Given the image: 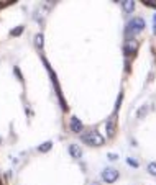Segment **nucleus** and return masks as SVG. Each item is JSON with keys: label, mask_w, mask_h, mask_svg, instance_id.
Segmentation results:
<instances>
[{"label": "nucleus", "mask_w": 156, "mask_h": 185, "mask_svg": "<svg viewBox=\"0 0 156 185\" xmlns=\"http://www.w3.org/2000/svg\"><path fill=\"white\" fill-rule=\"evenodd\" d=\"M82 141L86 144H91V146H102L104 144V138L102 134H99L97 131H91L87 134H82Z\"/></svg>", "instance_id": "obj_1"}, {"label": "nucleus", "mask_w": 156, "mask_h": 185, "mask_svg": "<svg viewBox=\"0 0 156 185\" xmlns=\"http://www.w3.org/2000/svg\"><path fill=\"white\" fill-rule=\"evenodd\" d=\"M102 179L105 180L107 184H113V182L118 179V170L112 169V167H107V169L102 172Z\"/></svg>", "instance_id": "obj_2"}, {"label": "nucleus", "mask_w": 156, "mask_h": 185, "mask_svg": "<svg viewBox=\"0 0 156 185\" xmlns=\"http://www.w3.org/2000/svg\"><path fill=\"white\" fill-rule=\"evenodd\" d=\"M143 28H145V20L143 18H133L128 23V30H131L133 33H140Z\"/></svg>", "instance_id": "obj_3"}, {"label": "nucleus", "mask_w": 156, "mask_h": 185, "mask_svg": "<svg viewBox=\"0 0 156 185\" xmlns=\"http://www.w3.org/2000/svg\"><path fill=\"white\" fill-rule=\"evenodd\" d=\"M71 130L74 131V133H77V134H79V133H81L82 131V128H84V126H82V123L81 121H79V118H76V116H72V118H71Z\"/></svg>", "instance_id": "obj_4"}, {"label": "nucleus", "mask_w": 156, "mask_h": 185, "mask_svg": "<svg viewBox=\"0 0 156 185\" xmlns=\"http://www.w3.org/2000/svg\"><path fill=\"white\" fill-rule=\"evenodd\" d=\"M69 154L72 156L74 159H79V157L82 156V151H81V147H79L77 144H71L69 146Z\"/></svg>", "instance_id": "obj_5"}, {"label": "nucleus", "mask_w": 156, "mask_h": 185, "mask_svg": "<svg viewBox=\"0 0 156 185\" xmlns=\"http://www.w3.org/2000/svg\"><path fill=\"white\" fill-rule=\"evenodd\" d=\"M115 134V120L110 118V120L107 121V136L112 138V136Z\"/></svg>", "instance_id": "obj_6"}, {"label": "nucleus", "mask_w": 156, "mask_h": 185, "mask_svg": "<svg viewBox=\"0 0 156 185\" xmlns=\"http://www.w3.org/2000/svg\"><path fill=\"white\" fill-rule=\"evenodd\" d=\"M122 5H123V10H125L126 13H131V12L135 10V2L126 0V2H122Z\"/></svg>", "instance_id": "obj_7"}, {"label": "nucleus", "mask_w": 156, "mask_h": 185, "mask_svg": "<svg viewBox=\"0 0 156 185\" xmlns=\"http://www.w3.org/2000/svg\"><path fill=\"white\" fill-rule=\"evenodd\" d=\"M51 147H53V143H51V141H46V143L38 146V151H40V152H48Z\"/></svg>", "instance_id": "obj_8"}, {"label": "nucleus", "mask_w": 156, "mask_h": 185, "mask_svg": "<svg viewBox=\"0 0 156 185\" xmlns=\"http://www.w3.org/2000/svg\"><path fill=\"white\" fill-rule=\"evenodd\" d=\"M35 44L38 46V48H43V35H41V33H38V35L35 36Z\"/></svg>", "instance_id": "obj_9"}, {"label": "nucleus", "mask_w": 156, "mask_h": 185, "mask_svg": "<svg viewBox=\"0 0 156 185\" xmlns=\"http://www.w3.org/2000/svg\"><path fill=\"white\" fill-rule=\"evenodd\" d=\"M21 33H23V26H16V28H13V30L10 31L12 36H20Z\"/></svg>", "instance_id": "obj_10"}, {"label": "nucleus", "mask_w": 156, "mask_h": 185, "mask_svg": "<svg viewBox=\"0 0 156 185\" xmlns=\"http://www.w3.org/2000/svg\"><path fill=\"white\" fill-rule=\"evenodd\" d=\"M148 170H150V174L156 175V162H151V164L148 165Z\"/></svg>", "instance_id": "obj_11"}, {"label": "nucleus", "mask_w": 156, "mask_h": 185, "mask_svg": "<svg viewBox=\"0 0 156 185\" xmlns=\"http://www.w3.org/2000/svg\"><path fill=\"white\" fill-rule=\"evenodd\" d=\"M126 164L131 165V167H138V162H136L135 159H131V157H128V159H126Z\"/></svg>", "instance_id": "obj_12"}, {"label": "nucleus", "mask_w": 156, "mask_h": 185, "mask_svg": "<svg viewBox=\"0 0 156 185\" xmlns=\"http://www.w3.org/2000/svg\"><path fill=\"white\" fill-rule=\"evenodd\" d=\"M120 103H122V94L118 95V100H117V103H115V108L118 110V106H120Z\"/></svg>", "instance_id": "obj_13"}, {"label": "nucleus", "mask_w": 156, "mask_h": 185, "mask_svg": "<svg viewBox=\"0 0 156 185\" xmlns=\"http://www.w3.org/2000/svg\"><path fill=\"white\" fill-rule=\"evenodd\" d=\"M109 159H110V160H117V159H118V156H117V154H112V152H110V154H109Z\"/></svg>", "instance_id": "obj_14"}, {"label": "nucleus", "mask_w": 156, "mask_h": 185, "mask_svg": "<svg viewBox=\"0 0 156 185\" xmlns=\"http://www.w3.org/2000/svg\"><path fill=\"white\" fill-rule=\"evenodd\" d=\"M92 185H99V182H94V184H92Z\"/></svg>", "instance_id": "obj_15"}, {"label": "nucleus", "mask_w": 156, "mask_h": 185, "mask_svg": "<svg viewBox=\"0 0 156 185\" xmlns=\"http://www.w3.org/2000/svg\"><path fill=\"white\" fill-rule=\"evenodd\" d=\"M155 25H156V15H155Z\"/></svg>", "instance_id": "obj_16"}, {"label": "nucleus", "mask_w": 156, "mask_h": 185, "mask_svg": "<svg viewBox=\"0 0 156 185\" xmlns=\"http://www.w3.org/2000/svg\"><path fill=\"white\" fill-rule=\"evenodd\" d=\"M0 143H2V139H0Z\"/></svg>", "instance_id": "obj_17"}]
</instances>
